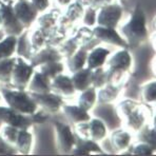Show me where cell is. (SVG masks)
<instances>
[{
  "mask_svg": "<svg viewBox=\"0 0 156 156\" xmlns=\"http://www.w3.org/2000/svg\"><path fill=\"white\" fill-rule=\"evenodd\" d=\"M122 37L129 48H137L148 39V29L144 12L139 4L133 9L129 21L121 27Z\"/></svg>",
  "mask_w": 156,
  "mask_h": 156,
  "instance_id": "cell-1",
  "label": "cell"
},
{
  "mask_svg": "<svg viewBox=\"0 0 156 156\" xmlns=\"http://www.w3.org/2000/svg\"><path fill=\"white\" fill-rule=\"evenodd\" d=\"M49 114L47 112L36 111L32 115L19 113L10 107H0V121L2 125H10L18 129L29 130L35 123H41L48 119Z\"/></svg>",
  "mask_w": 156,
  "mask_h": 156,
  "instance_id": "cell-2",
  "label": "cell"
},
{
  "mask_svg": "<svg viewBox=\"0 0 156 156\" xmlns=\"http://www.w3.org/2000/svg\"><path fill=\"white\" fill-rule=\"evenodd\" d=\"M117 111H118L119 116L123 120H126L128 127L135 132L139 131L146 125L147 110L144 105L139 104L136 100H123L118 105Z\"/></svg>",
  "mask_w": 156,
  "mask_h": 156,
  "instance_id": "cell-3",
  "label": "cell"
},
{
  "mask_svg": "<svg viewBox=\"0 0 156 156\" xmlns=\"http://www.w3.org/2000/svg\"><path fill=\"white\" fill-rule=\"evenodd\" d=\"M0 93L5 100L8 107L12 108L19 113L32 115L37 111V104L34 101L30 93H27L24 90L3 88L0 90Z\"/></svg>",
  "mask_w": 156,
  "mask_h": 156,
  "instance_id": "cell-4",
  "label": "cell"
},
{
  "mask_svg": "<svg viewBox=\"0 0 156 156\" xmlns=\"http://www.w3.org/2000/svg\"><path fill=\"white\" fill-rule=\"evenodd\" d=\"M34 71L35 68H33L31 63H27L26 59L19 56L16 57L11 74L10 86L17 90H26Z\"/></svg>",
  "mask_w": 156,
  "mask_h": 156,
  "instance_id": "cell-5",
  "label": "cell"
},
{
  "mask_svg": "<svg viewBox=\"0 0 156 156\" xmlns=\"http://www.w3.org/2000/svg\"><path fill=\"white\" fill-rule=\"evenodd\" d=\"M75 134L79 137L91 139L96 143L104 140L107 136V127L99 118H91L90 120L75 125Z\"/></svg>",
  "mask_w": 156,
  "mask_h": 156,
  "instance_id": "cell-6",
  "label": "cell"
},
{
  "mask_svg": "<svg viewBox=\"0 0 156 156\" xmlns=\"http://www.w3.org/2000/svg\"><path fill=\"white\" fill-rule=\"evenodd\" d=\"M56 134V146L60 154H71V151L75 146V133L69 125L59 120L53 122Z\"/></svg>",
  "mask_w": 156,
  "mask_h": 156,
  "instance_id": "cell-7",
  "label": "cell"
},
{
  "mask_svg": "<svg viewBox=\"0 0 156 156\" xmlns=\"http://www.w3.org/2000/svg\"><path fill=\"white\" fill-rule=\"evenodd\" d=\"M0 19L5 35L18 37L26 30L13 12V3H0Z\"/></svg>",
  "mask_w": 156,
  "mask_h": 156,
  "instance_id": "cell-8",
  "label": "cell"
},
{
  "mask_svg": "<svg viewBox=\"0 0 156 156\" xmlns=\"http://www.w3.org/2000/svg\"><path fill=\"white\" fill-rule=\"evenodd\" d=\"M96 23L98 26L116 29L122 16V6L117 3H109L98 9Z\"/></svg>",
  "mask_w": 156,
  "mask_h": 156,
  "instance_id": "cell-9",
  "label": "cell"
},
{
  "mask_svg": "<svg viewBox=\"0 0 156 156\" xmlns=\"http://www.w3.org/2000/svg\"><path fill=\"white\" fill-rule=\"evenodd\" d=\"M30 93V92H29ZM34 101L48 114H55L61 109L65 101L60 95L48 92V93H30Z\"/></svg>",
  "mask_w": 156,
  "mask_h": 156,
  "instance_id": "cell-10",
  "label": "cell"
},
{
  "mask_svg": "<svg viewBox=\"0 0 156 156\" xmlns=\"http://www.w3.org/2000/svg\"><path fill=\"white\" fill-rule=\"evenodd\" d=\"M13 12L24 29H29L33 24L39 14L30 0H17L13 4Z\"/></svg>",
  "mask_w": 156,
  "mask_h": 156,
  "instance_id": "cell-11",
  "label": "cell"
},
{
  "mask_svg": "<svg viewBox=\"0 0 156 156\" xmlns=\"http://www.w3.org/2000/svg\"><path fill=\"white\" fill-rule=\"evenodd\" d=\"M92 32H93V36L98 41H102L108 44L115 45L121 49H129L127 41L116 31V29L97 26L92 30Z\"/></svg>",
  "mask_w": 156,
  "mask_h": 156,
  "instance_id": "cell-12",
  "label": "cell"
},
{
  "mask_svg": "<svg viewBox=\"0 0 156 156\" xmlns=\"http://www.w3.org/2000/svg\"><path fill=\"white\" fill-rule=\"evenodd\" d=\"M62 59L61 55L59 54L58 50L55 49L54 47H50V45H45L39 51L35 52L32 55L31 59H30V63L33 68L39 66L45 62H50V61H60Z\"/></svg>",
  "mask_w": 156,
  "mask_h": 156,
  "instance_id": "cell-13",
  "label": "cell"
},
{
  "mask_svg": "<svg viewBox=\"0 0 156 156\" xmlns=\"http://www.w3.org/2000/svg\"><path fill=\"white\" fill-rule=\"evenodd\" d=\"M51 91L57 95H60L61 97L72 96L76 92L71 77L63 75L62 73L51 79Z\"/></svg>",
  "mask_w": 156,
  "mask_h": 156,
  "instance_id": "cell-14",
  "label": "cell"
},
{
  "mask_svg": "<svg viewBox=\"0 0 156 156\" xmlns=\"http://www.w3.org/2000/svg\"><path fill=\"white\" fill-rule=\"evenodd\" d=\"M131 65H132V57L128 49H121L117 51L108 60V69H114L126 73L129 71Z\"/></svg>",
  "mask_w": 156,
  "mask_h": 156,
  "instance_id": "cell-15",
  "label": "cell"
},
{
  "mask_svg": "<svg viewBox=\"0 0 156 156\" xmlns=\"http://www.w3.org/2000/svg\"><path fill=\"white\" fill-rule=\"evenodd\" d=\"M30 93H48L51 92V79L39 71H34L27 84Z\"/></svg>",
  "mask_w": 156,
  "mask_h": 156,
  "instance_id": "cell-16",
  "label": "cell"
},
{
  "mask_svg": "<svg viewBox=\"0 0 156 156\" xmlns=\"http://www.w3.org/2000/svg\"><path fill=\"white\" fill-rule=\"evenodd\" d=\"M109 55H110V51L108 49H105V48H101V47L92 48L91 51L88 52L86 66L91 69V70L104 66Z\"/></svg>",
  "mask_w": 156,
  "mask_h": 156,
  "instance_id": "cell-17",
  "label": "cell"
},
{
  "mask_svg": "<svg viewBox=\"0 0 156 156\" xmlns=\"http://www.w3.org/2000/svg\"><path fill=\"white\" fill-rule=\"evenodd\" d=\"M63 114L68 118V120L73 125H77L80 122H84L91 119V116L88 111L80 108L79 105H63L61 107Z\"/></svg>",
  "mask_w": 156,
  "mask_h": 156,
  "instance_id": "cell-18",
  "label": "cell"
},
{
  "mask_svg": "<svg viewBox=\"0 0 156 156\" xmlns=\"http://www.w3.org/2000/svg\"><path fill=\"white\" fill-rule=\"evenodd\" d=\"M91 77H92V70L87 68V66H84L83 69L77 71V72L73 73V76L71 77V79H72L75 91L82 92L86 90V89L92 87Z\"/></svg>",
  "mask_w": 156,
  "mask_h": 156,
  "instance_id": "cell-19",
  "label": "cell"
},
{
  "mask_svg": "<svg viewBox=\"0 0 156 156\" xmlns=\"http://www.w3.org/2000/svg\"><path fill=\"white\" fill-rule=\"evenodd\" d=\"M88 52L89 51L84 47H80L72 56L66 58V66L71 73H75L86 66Z\"/></svg>",
  "mask_w": 156,
  "mask_h": 156,
  "instance_id": "cell-20",
  "label": "cell"
},
{
  "mask_svg": "<svg viewBox=\"0 0 156 156\" xmlns=\"http://www.w3.org/2000/svg\"><path fill=\"white\" fill-rule=\"evenodd\" d=\"M132 137L129 132L125 130H116L112 133L111 138H110V144L111 147L115 151L122 152L128 149V147L131 144Z\"/></svg>",
  "mask_w": 156,
  "mask_h": 156,
  "instance_id": "cell-21",
  "label": "cell"
},
{
  "mask_svg": "<svg viewBox=\"0 0 156 156\" xmlns=\"http://www.w3.org/2000/svg\"><path fill=\"white\" fill-rule=\"evenodd\" d=\"M16 53L19 57H22L23 59H27V60H30L33 55L31 40H30V31L27 29L24 30L22 34H20L17 37Z\"/></svg>",
  "mask_w": 156,
  "mask_h": 156,
  "instance_id": "cell-22",
  "label": "cell"
},
{
  "mask_svg": "<svg viewBox=\"0 0 156 156\" xmlns=\"http://www.w3.org/2000/svg\"><path fill=\"white\" fill-rule=\"evenodd\" d=\"M32 144H33V135L29 130L20 129L18 133L17 139L15 141V148L17 149L18 154L27 155L30 154L32 150Z\"/></svg>",
  "mask_w": 156,
  "mask_h": 156,
  "instance_id": "cell-23",
  "label": "cell"
},
{
  "mask_svg": "<svg viewBox=\"0 0 156 156\" xmlns=\"http://www.w3.org/2000/svg\"><path fill=\"white\" fill-rule=\"evenodd\" d=\"M119 92L118 86H113V84L107 83L102 88L99 89V92L97 93V100L98 104L100 105H108L113 102L117 98Z\"/></svg>",
  "mask_w": 156,
  "mask_h": 156,
  "instance_id": "cell-24",
  "label": "cell"
},
{
  "mask_svg": "<svg viewBox=\"0 0 156 156\" xmlns=\"http://www.w3.org/2000/svg\"><path fill=\"white\" fill-rule=\"evenodd\" d=\"M96 101H97L96 89L93 88V87H90V88L86 89L84 91L81 92L79 98H78V105L89 112L90 110L93 109Z\"/></svg>",
  "mask_w": 156,
  "mask_h": 156,
  "instance_id": "cell-25",
  "label": "cell"
},
{
  "mask_svg": "<svg viewBox=\"0 0 156 156\" xmlns=\"http://www.w3.org/2000/svg\"><path fill=\"white\" fill-rule=\"evenodd\" d=\"M16 43L17 37L13 35H6L2 40H0V60L13 57L16 53Z\"/></svg>",
  "mask_w": 156,
  "mask_h": 156,
  "instance_id": "cell-26",
  "label": "cell"
},
{
  "mask_svg": "<svg viewBox=\"0 0 156 156\" xmlns=\"http://www.w3.org/2000/svg\"><path fill=\"white\" fill-rule=\"evenodd\" d=\"M75 148H79L81 150H84L88 152L89 154H93V153H97V154H105V152L101 150L96 141L91 140V139L82 138L79 137L78 135L75 134Z\"/></svg>",
  "mask_w": 156,
  "mask_h": 156,
  "instance_id": "cell-27",
  "label": "cell"
},
{
  "mask_svg": "<svg viewBox=\"0 0 156 156\" xmlns=\"http://www.w3.org/2000/svg\"><path fill=\"white\" fill-rule=\"evenodd\" d=\"M83 14V5L79 3L78 1H75L74 3H70L66 11V15L62 18V22L61 24H71L77 19H79Z\"/></svg>",
  "mask_w": 156,
  "mask_h": 156,
  "instance_id": "cell-28",
  "label": "cell"
},
{
  "mask_svg": "<svg viewBox=\"0 0 156 156\" xmlns=\"http://www.w3.org/2000/svg\"><path fill=\"white\" fill-rule=\"evenodd\" d=\"M39 72H41L42 74H44L45 76L50 79H53L55 76L61 74L63 72V66L62 62L60 61H50V62H45L43 65L39 66Z\"/></svg>",
  "mask_w": 156,
  "mask_h": 156,
  "instance_id": "cell-29",
  "label": "cell"
},
{
  "mask_svg": "<svg viewBox=\"0 0 156 156\" xmlns=\"http://www.w3.org/2000/svg\"><path fill=\"white\" fill-rule=\"evenodd\" d=\"M16 57H10V58L1 59L0 60V82L5 84H10L11 74L14 63H15Z\"/></svg>",
  "mask_w": 156,
  "mask_h": 156,
  "instance_id": "cell-30",
  "label": "cell"
},
{
  "mask_svg": "<svg viewBox=\"0 0 156 156\" xmlns=\"http://www.w3.org/2000/svg\"><path fill=\"white\" fill-rule=\"evenodd\" d=\"M49 33L41 29H38L30 36V40H31V45H32V51L33 54L35 52L39 51L40 49H42L43 47H45L47 43V38Z\"/></svg>",
  "mask_w": 156,
  "mask_h": 156,
  "instance_id": "cell-31",
  "label": "cell"
},
{
  "mask_svg": "<svg viewBox=\"0 0 156 156\" xmlns=\"http://www.w3.org/2000/svg\"><path fill=\"white\" fill-rule=\"evenodd\" d=\"M58 17H59V11H56V10L52 11V12H50L49 14H45V15L41 16L38 19L39 29L43 30V31L49 33V31H51L53 27H55Z\"/></svg>",
  "mask_w": 156,
  "mask_h": 156,
  "instance_id": "cell-32",
  "label": "cell"
},
{
  "mask_svg": "<svg viewBox=\"0 0 156 156\" xmlns=\"http://www.w3.org/2000/svg\"><path fill=\"white\" fill-rule=\"evenodd\" d=\"M127 150H129V152H121V154H129V155H140V156H148L152 155L155 151V148L148 144L144 143H139L136 146H129Z\"/></svg>",
  "mask_w": 156,
  "mask_h": 156,
  "instance_id": "cell-33",
  "label": "cell"
},
{
  "mask_svg": "<svg viewBox=\"0 0 156 156\" xmlns=\"http://www.w3.org/2000/svg\"><path fill=\"white\" fill-rule=\"evenodd\" d=\"M138 132V140L139 143L148 144L150 146L156 148V138H155V129L154 127L151 128L150 126L144 125Z\"/></svg>",
  "mask_w": 156,
  "mask_h": 156,
  "instance_id": "cell-34",
  "label": "cell"
},
{
  "mask_svg": "<svg viewBox=\"0 0 156 156\" xmlns=\"http://www.w3.org/2000/svg\"><path fill=\"white\" fill-rule=\"evenodd\" d=\"M92 83L91 86L95 89H100L107 84V70L102 66L92 70Z\"/></svg>",
  "mask_w": 156,
  "mask_h": 156,
  "instance_id": "cell-35",
  "label": "cell"
},
{
  "mask_svg": "<svg viewBox=\"0 0 156 156\" xmlns=\"http://www.w3.org/2000/svg\"><path fill=\"white\" fill-rule=\"evenodd\" d=\"M75 39V41L77 42V44L80 47H84V45L89 44L90 41L94 38L93 36V32L89 27H80L77 31L76 35L73 37Z\"/></svg>",
  "mask_w": 156,
  "mask_h": 156,
  "instance_id": "cell-36",
  "label": "cell"
},
{
  "mask_svg": "<svg viewBox=\"0 0 156 156\" xmlns=\"http://www.w3.org/2000/svg\"><path fill=\"white\" fill-rule=\"evenodd\" d=\"M79 45L77 44V42L75 41L74 38H70L68 40H66L65 42H62L59 45L58 52L61 55V57H65V58H69L70 56H72L75 52L78 50Z\"/></svg>",
  "mask_w": 156,
  "mask_h": 156,
  "instance_id": "cell-37",
  "label": "cell"
},
{
  "mask_svg": "<svg viewBox=\"0 0 156 156\" xmlns=\"http://www.w3.org/2000/svg\"><path fill=\"white\" fill-rule=\"evenodd\" d=\"M19 130L18 128H15L13 126L10 125H4L3 127L1 126L0 128V135L5 139L8 143H10L11 144H15V141L17 139L18 133H19Z\"/></svg>",
  "mask_w": 156,
  "mask_h": 156,
  "instance_id": "cell-38",
  "label": "cell"
},
{
  "mask_svg": "<svg viewBox=\"0 0 156 156\" xmlns=\"http://www.w3.org/2000/svg\"><path fill=\"white\" fill-rule=\"evenodd\" d=\"M141 97H143L144 101L148 102V104L155 101V97H156L155 81H151L144 84L143 90H141Z\"/></svg>",
  "mask_w": 156,
  "mask_h": 156,
  "instance_id": "cell-39",
  "label": "cell"
},
{
  "mask_svg": "<svg viewBox=\"0 0 156 156\" xmlns=\"http://www.w3.org/2000/svg\"><path fill=\"white\" fill-rule=\"evenodd\" d=\"M96 17H97V10L92 6H88L82 14V22L89 27H94L96 23Z\"/></svg>",
  "mask_w": 156,
  "mask_h": 156,
  "instance_id": "cell-40",
  "label": "cell"
},
{
  "mask_svg": "<svg viewBox=\"0 0 156 156\" xmlns=\"http://www.w3.org/2000/svg\"><path fill=\"white\" fill-rule=\"evenodd\" d=\"M18 154L15 146L11 144L0 135V155H15Z\"/></svg>",
  "mask_w": 156,
  "mask_h": 156,
  "instance_id": "cell-41",
  "label": "cell"
},
{
  "mask_svg": "<svg viewBox=\"0 0 156 156\" xmlns=\"http://www.w3.org/2000/svg\"><path fill=\"white\" fill-rule=\"evenodd\" d=\"M39 13L44 12L49 6V0H30Z\"/></svg>",
  "mask_w": 156,
  "mask_h": 156,
  "instance_id": "cell-42",
  "label": "cell"
},
{
  "mask_svg": "<svg viewBox=\"0 0 156 156\" xmlns=\"http://www.w3.org/2000/svg\"><path fill=\"white\" fill-rule=\"evenodd\" d=\"M111 2H112V0H90L88 6H92V8L98 10V9H100L101 6L107 5V4L111 3Z\"/></svg>",
  "mask_w": 156,
  "mask_h": 156,
  "instance_id": "cell-43",
  "label": "cell"
},
{
  "mask_svg": "<svg viewBox=\"0 0 156 156\" xmlns=\"http://www.w3.org/2000/svg\"><path fill=\"white\" fill-rule=\"evenodd\" d=\"M57 1H58L60 4H62V5H68V4L71 3L72 0H57Z\"/></svg>",
  "mask_w": 156,
  "mask_h": 156,
  "instance_id": "cell-44",
  "label": "cell"
},
{
  "mask_svg": "<svg viewBox=\"0 0 156 156\" xmlns=\"http://www.w3.org/2000/svg\"><path fill=\"white\" fill-rule=\"evenodd\" d=\"M76 1H78L79 3H81L82 5L88 6L89 5V1H90V0H76Z\"/></svg>",
  "mask_w": 156,
  "mask_h": 156,
  "instance_id": "cell-45",
  "label": "cell"
},
{
  "mask_svg": "<svg viewBox=\"0 0 156 156\" xmlns=\"http://www.w3.org/2000/svg\"><path fill=\"white\" fill-rule=\"evenodd\" d=\"M5 33H4V31L3 30H0V40H2L4 37H5Z\"/></svg>",
  "mask_w": 156,
  "mask_h": 156,
  "instance_id": "cell-46",
  "label": "cell"
},
{
  "mask_svg": "<svg viewBox=\"0 0 156 156\" xmlns=\"http://www.w3.org/2000/svg\"><path fill=\"white\" fill-rule=\"evenodd\" d=\"M1 3H13V0H0Z\"/></svg>",
  "mask_w": 156,
  "mask_h": 156,
  "instance_id": "cell-47",
  "label": "cell"
},
{
  "mask_svg": "<svg viewBox=\"0 0 156 156\" xmlns=\"http://www.w3.org/2000/svg\"><path fill=\"white\" fill-rule=\"evenodd\" d=\"M1 126H2V122H1V121H0V128H1Z\"/></svg>",
  "mask_w": 156,
  "mask_h": 156,
  "instance_id": "cell-48",
  "label": "cell"
},
{
  "mask_svg": "<svg viewBox=\"0 0 156 156\" xmlns=\"http://www.w3.org/2000/svg\"><path fill=\"white\" fill-rule=\"evenodd\" d=\"M0 101H1V93H0Z\"/></svg>",
  "mask_w": 156,
  "mask_h": 156,
  "instance_id": "cell-49",
  "label": "cell"
},
{
  "mask_svg": "<svg viewBox=\"0 0 156 156\" xmlns=\"http://www.w3.org/2000/svg\"><path fill=\"white\" fill-rule=\"evenodd\" d=\"M0 27H1V19H0Z\"/></svg>",
  "mask_w": 156,
  "mask_h": 156,
  "instance_id": "cell-50",
  "label": "cell"
},
{
  "mask_svg": "<svg viewBox=\"0 0 156 156\" xmlns=\"http://www.w3.org/2000/svg\"><path fill=\"white\" fill-rule=\"evenodd\" d=\"M0 3H1V2H0Z\"/></svg>",
  "mask_w": 156,
  "mask_h": 156,
  "instance_id": "cell-51",
  "label": "cell"
}]
</instances>
